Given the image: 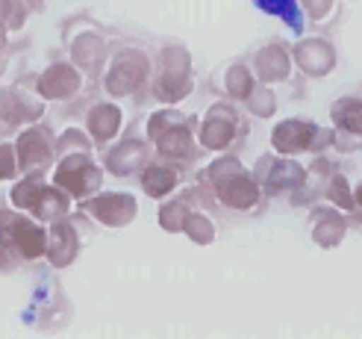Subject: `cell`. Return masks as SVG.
I'll return each mask as SVG.
<instances>
[{
	"mask_svg": "<svg viewBox=\"0 0 362 339\" xmlns=\"http://www.w3.org/2000/svg\"><path fill=\"white\" fill-rule=\"evenodd\" d=\"M330 198L339 204V207H345V209H351V195H348V189H345V180H341V177H336L333 180V189H330Z\"/></svg>",
	"mask_w": 362,
	"mask_h": 339,
	"instance_id": "cell-31",
	"label": "cell"
},
{
	"mask_svg": "<svg viewBox=\"0 0 362 339\" xmlns=\"http://www.w3.org/2000/svg\"><path fill=\"white\" fill-rule=\"evenodd\" d=\"M333 121L339 124L345 133H354V136H362V100H339L333 106Z\"/></svg>",
	"mask_w": 362,
	"mask_h": 339,
	"instance_id": "cell-22",
	"label": "cell"
},
{
	"mask_svg": "<svg viewBox=\"0 0 362 339\" xmlns=\"http://www.w3.org/2000/svg\"><path fill=\"white\" fill-rule=\"evenodd\" d=\"M6 53H9V30L0 24V59H4Z\"/></svg>",
	"mask_w": 362,
	"mask_h": 339,
	"instance_id": "cell-32",
	"label": "cell"
},
{
	"mask_svg": "<svg viewBox=\"0 0 362 339\" xmlns=\"http://www.w3.org/2000/svg\"><path fill=\"white\" fill-rule=\"evenodd\" d=\"M303 6L310 9V15L315 18V21H324V18H327V12L336 6V0H303Z\"/></svg>",
	"mask_w": 362,
	"mask_h": 339,
	"instance_id": "cell-30",
	"label": "cell"
},
{
	"mask_svg": "<svg viewBox=\"0 0 362 339\" xmlns=\"http://www.w3.org/2000/svg\"><path fill=\"white\" fill-rule=\"evenodd\" d=\"M15 156H18V168L24 174H45L50 159L57 156V142H53V136L45 124L27 127L21 136H18Z\"/></svg>",
	"mask_w": 362,
	"mask_h": 339,
	"instance_id": "cell-10",
	"label": "cell"
},
{
	"mask_svg": "<svg viewBox=\"0 0 362 339\" xmlns=\"http://www.w3.org/2000/svg\"><path fill=\"white\" fill-rule=\"evenodd\" d=\"M262 12H268V15H277V18H283V21L292 27L295 33H300L303 30V21H300V9H298V0H253Z\"/></svg>",
	"mask_w": 362,
	"mask_h": 339,
	"instance_id": "cell-23",
	"label": "cell"
},
{
	"mask_svg": "<svg viewBox=\"0 0 362 339\" xmlns=\"http://www.w3.org/2000/svg\"><path fill=\"white\" fill-rule=\"evenodd\" d=\"M144 159H148V145H144L141 139H124L118 148L106 154V168L118 177H127V174H133Z\"/></svg>",
	"mask_w": 362,
	"mask_h": 339,
	"instance_id": "cell-16",
	"label": "cell"
},
{
	"mask_svg": "<svg viewBox=\"0 0 362 339\" xmlns=\"http://www.w3.org/2000/svg\"><path fill=\"white\" fill-rule=\"evenodd\" d=\"M239 130H242V121H239L236 110H230V106H212L209 115L204 118L201 142L209 151H221V148L236 142Z\"/></svg>",
	"mask_w": 362,
	"mask_h": 339,
	"instance_id": "cell-11",
	"label": "cell"
},
{
	"mask_svg": "<svg viewBox=\"0 0 362 339\" xmlns=\"http://www.w3.org/2000/svg\"><path fill=\"white\" fill-rule=\"evenodd\" d=\"M356 201H359V204H362V186H359V189H356Z\"/></svg>",
	"mask_w": 362,
	"mask_h": 339,
	"instance_id": "cell-33",
	"label": "cell"
},
{
	"mask_svg": "<svg viewBox=\"0 0 362 339\" xmlns=\"http://www.w3.org/2000/svg\"><path fill=\"white\" fill-rule=\"evenodd\" d=\"M148 139L165 159H192L194 156V139L186 127V121L171 110L153 113L148 121Z\"/></svg>",
	"mask_w": 362,
	"mask_h": 339,
	"instance_id": "cell-5",
	"label": "cell"
},
{
	"mask_svg": "<svg viewBox=\"0 0 362 339\" xmlns=\"http://www.w3.org/2000/svg\"><path fill=\"white\" fill-rule=\"evenodd\" d=\"M86 124H88V133L95 136V145L103 148L106 142L118 133V127H121V110H118V106H112V103H98V106L88 110Z\"/></svg>",
	"mask_w": 362,
	"mask_h": 339,
	"instance_id": "cell-18",
	"label": "cell"
},
{
	"mask_svg": "<svg viewBox=\"0 0 362 339\" xmlns=\"http://www.w3.org/2000/svg\"><path fill=\"white\" fill-rule=\"evenodd\" d=\"M148 74H151L148 57L136 47H124L112 57L110 71H106V77H103V86H106L110 95L127 98V95L139 92V88L144 86V80H148Z\"/></svg>",
	"mask_w": 362,
	"mask_h": 339,
	"instance_id": "cell-6",
	"label": "cell"
},
{
	"mask_svg": "<svg viewBox=\"0 0 362 339\" xmlns=\"http://www.w3.org/2000/svg\"><path fill=\"white\" fill-rule=\"evenodd\" d=\"M257 68H259V74H262L268 83L283 80V77L288 74V53H286L280 45H271L268 50L259 53Z\"/></svg>",
	"mask_w": 362,
	"mask_h": 339,
	"instance_id": "cell-21",
	"label": "cell"
},
{
	"mask_svg": "<svg viewBox=\"0 0 362 339\" xmlns=\"http://www.w3.org/2000/svg\"><path fill=\"white\" fill-rule=\"evenodd\" d=\"M42 98H35L33 88H24V83L0 88V133H12L21 124H33L35 118H42Z\"/></svg>",
	"mask_w": 362,
	"mask_h": 339,
	"instance_id": "cell-9",
	"label": "cell"
},
{
	"mask_svg": "<svg viewBox=\"0 0 362 339\" xmlns=\"http://www.w3.org/2000/svg\"><path fill=\"white\" fill-rule=\"evenodd\" d=\"M227 92H230L233 98H242V100L253 92V86H250V77H247L245 65L230 68V74H227Z\"/></svg>",
	"mask_w": 362,
	"mask_h": 339,
	"instance_id": "cell-26",
	"label": "cell"
},
{
	"mask_svg": "<svg viewBox=\"0 0 362 339\" xmlns=\"http://www.w3.org/2000/svg\"><path fill=\"white\" fill-rule=\"evenodd\" d=\"M39 95L42 98H53V100H71L80 92V71L74 65L57 62L50 65L45 74L39 77Z\"/></svg>",
	"mask_w": 362,
	"mask_h": 339,
	"instance_id": "cell-13",
	"label": "cell"
},
{
	"mask_svg": "<svg viewBox=\"0 0 362 339\" xmlns=\"http://www.w3.org/2000/svg\"><path fill=\"white\" fill-rule=\"evenodd\" d=\"M86 209L92 212L100 224L121 227V224H127L136 216V198H133V195H115V192H110V195H98V198H92L86 204Z\"/></svg>",
	"mask_w": 362,
	"mask_h": 339,
	"instance_id": "cell-12",
	"label": "cell"
},
{
	"mask_svg": "<svg viewBox=\"0 0 362 339\" xmlns=\"http://www.w3.org/2000/svg\"><path fill=\"white\" fill-rule=\"evenodd\" d=\"M183 230H189V236L197 239V242H209L215 234H212V224L204 219V216H194V212H189L186 222H183Z\"/></svg>",
	"mask_w": 362,
	"mask_h": 339,
	"instance_id": "cell-27",
	"label": "cell"
},
{
	"mask_svg": "<svg viewBox=\"0 0 362 339\" xmlns=\"http://www.w3.org/2000/svg\"><path fill=\"white\" fill-rule=\"evenodd\" d=\"M259 174H268V177H262V183L271 192L292 189V186H300L303 183V168L298 163H292V159H274V163H262L259 166Z\"/></svg>",
	"mask_w": 362,
	"mask_h": 339,
	"instance_id": "cell-20",
	"label": "cell"
},
{
	"mask_svg": "<svg viewBox=\"0 0 362 339\" xmlns=\"http://www.w3.org/2000/svg\"><path fill=\"white\" fill-rule=\"evenodd\" d=\"M80 251V239H77V230L71 227L65 219H57L47 234V254H50V263L62 269L74 260V254Z\"/></svg>",
	"mask_w": 362,
	"mask_h": 339,
	"instance_id": "cell-15",
	"label": "cell"
},
{
	"mask_svg": "<svg viewBox=\"0 0 362 339\" xmlns=\"http://www.w3.org/2000/svg\"><path fill=\"white\" fill-rule=\"evenodd\" d=\"M318 136V127L310 121H283L274 130V148L280 154H300L306 148H313V142Z\"/></svg>",
	"mask_w": 362,
	"mask_h": 339,
	"instance_id": "cell-14",
	"label": "cell"
},
{
	"mask_svg": "<svg viewBox=\"0 0 362 339\" xmlns=\"http://www.w3.org/2000/svg\"><path fill=\"white\" fill-rule=\"evenodd\" d=\"M180 183V171L171 166V159H151V166L141 171V189L151 198H162Z\"/></svg>",
	"mask_w": 362,
	"mask_h": 339,
	"instance_id": "cell-17",
	"label": "cell"
},
{
	"mask_svg": "<svg viewBox=\"0 0 362 339\" xmlns=\"http://www.w3.org/2000/svg\"><path fill=\"white\" fill-rule=\"evenodd\" d=\"M0 248L18 260H39L47 254V234L39 219H30L18 209H0Z\"/></svg>",
	"mask_w": 362,
	"mask_h": 339,
	"instance_id": "cell-3",
	"label": "cell"
},
{
	"mask_svg": "<svg viewBox=\"0 0 362 339\" xmlns=\"http://www.w3.org/2000/svg\"><path fill=\"white\" fill-rule=\"evenodd\" d=\"M209 177H212V186H215L218 201L233 207V209H247V207L257 204V198H259L257 183L250 180V177L245 174V168L233 156L218 159V163L209 168Z\"/></svg>",
	"mask_w": 362,
	"mask_h": 339,
	"instance_id": "cell-4",
	"label": "cell"
},
{
	"mask_svg": "<svg viewBox=\"0 0 362 339\" xmlns=\"http://www.w3.org/2000/svg\"><path fill=\"white\" fill-rule=\"evenodd\" d=\"M42 4H45V0H42Z\"/></svg>",
	"mask_w": 362,
	"mask_h": 339,
	"instance_id": "cell-34",
	"label": "cell"
},
{
	"mask_svg": "<svg viewBox=\"0 0 362 339\" xmlns=\"http://www.w3.org/2000/svg\"><path fill=\"white\" fill-rule=\"evenodd\" d=\"M186 216H189L186 201H171V204L162 207V212H159V222H162V227H165V230H183Z\"/></svg>",
	"mask_w": 362,
	"mask_h": 339,
	"instance_id": "cell-25",
	"label": "cell"
},
{
	"mask_svg": "<svg viewBox=\"0 0 362 339\" xmlns=\"http://www.w3.org/2000/svg\"><path fill=\"white\" fill-rule=\"evenodd\" d=\"M324 234H330V236H327V248L336 245L341 236H345V222H341L333 209H321L318 219H315V239L321 242Z\"/></svg>",
	"mask_w": 362,
	"mask_h": 339,
	"instance_id": "cell-24",
	"label": "cell"
},
{
	"mask_svg": "<svg viewBox=\"0 0 362 339\" xmlns=\"http://www.w3.org/2000/svg\"><path fill=\"white\" fill-rule=\"evenodd\" d=\"M103 180V171L92 163L88 145L80 139L74 151L57 148V171H53V186H59L71 198H88Z\"/></svg>",
	"mask_w": 362,
	"mask_h": 339,
	"instance_id": "cell-1",
	"label": "cell"
},
{
	"mask_svg": "<svg viewBox=\"0 0 362 339\" xmlns=\"http://www.w3.org/2000/svg\"><path fill=\"white\" fill-rule=\"evenodd\" d=\"M153 92L159 100H180L192 92V74H189V53L183 47H168L156 62V80Z\"/></svg>",
	"mask_w": 362,
	"mask_h": 339,
	"instance_id": "cell-8",
	"label": "cell"
},
{
	"mask_svg": "<svg viewBox=\"0 0 362 339\" xmlns=\"http://www.w3.org/2000/svg\"><path fill=\"white\" fill-rule=\"evenodd\" d=\"M295 57H298V65L306 71V74H327V71L333 68V47L327 42H321V39H310V42H303L298 45L295 50Z\"/></svg>",
	"mask_w": 362,
	"mask_h": 339,
	"instance_id": "cell-19",
	"label": "cell"
},
{
	"mask_svg": "<svg viewBox=\"0 0 362 339\" xmlns=\"http://www.w3.org/2000/svg\"><path fill=\"white\" fill-rule=\"evenodd\" d=\"M12 204L24 212H33L39 222H57L71 212V201L59 186H47L42 174H27L21 183L12 189Z\"/></svg>",
	"mask_w": 362,
	"mask_h": 339,
	"instance_id": "cell-2",
	"label": "cell"
},
{
	"mask_svg": "<svg viewBox=\"0 0 362 339\" xmlns=\"http://www.w3.org/2000/svg\"><path fill=\"white\" fill-rule=\"evenodd\" d=\"M68 24L77 30V35H71L65 30V45L74 53L77 68L88 80H98L103 71V59H106V39L95 30V24L83 21V18H74V21H68Z\"/></svg>",
	"mask_w": 362,
	"mask_h": 339,
	"instance_id": "cell-7",
	"label": "cell"
},
{
	"mask_svg": "<svg viewBox=\"0 0 362 339\" xmlns=\"http://www.w3.org/2000/svg\"><path fill=\"white\" fill-rule=\"evenodd\" d=\"M250 100V110L257 115H271V110H274V98H271L268 88H259V92H250L247 95Z\"/></svg>",
	"mask_w": 362,
	"mask_h": 339,
	"instance_id": "cell-29",
	"label": "cell"
},
{
	"mask_svg": "<svg viewBox=\"0 0 362 339\" xmlns=\"http://www.w3.org/2000/svg\"><path fill=\"white\" fill-rule=\"evenodd\" d=\"M18 156L12 145H0V180H15L18 177Z\"/></svg>",
	"mask_w": 362,
	"mask_h": 339,
	"instance_id": "cell-28",
	"label": "cell"
}]
</instances>
